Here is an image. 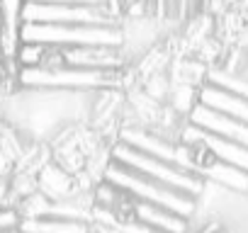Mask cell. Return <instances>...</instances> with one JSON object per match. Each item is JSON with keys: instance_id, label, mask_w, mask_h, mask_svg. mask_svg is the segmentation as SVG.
<instances>
[{"instance_id": "obj_1", "label": "cell", "mask_w": 248, "mask_h": 233, "mask_svg": "<svg viewBox=\"0 0 248 233\" xmlns=\"http://www.w3.org/2000/svg\"><path fill=\"white\" fill-rule=\"evenodd\" d=\"M175 131L192 134L214 151L219 170L212 185L248 197V75L209 71Z\"/></svg>"}, {"instance_id": "obj_4", "label": "cell", "mask_w": 248, "mask_h": 233, "mask_svg": "<svg viewBox=\"0 0 248 233\" xmlns=\"http://www.w3.org/2000/svg\"><path fill=\"white\" fill-rule=\"evenodd\" d=\"M185 233H231V231L219 221H202V223H192Z\"/></svg>"}, {"instance_id": "obj_2", "label": "cell", "mask_w": 248, "mask_h": 233, "mask_svg": "<svg viewBox=\"0 0 248 233\" xmlns=\"http://www.w3.org/2000/svg\"><path fill=\"white\" fill-rule=\"evenodd\" d=\"M22 22L42 25H93L117 27L122 20L107 3H22Z\"/></svg>"}, {"instance_id": "obj_3", "label": "cell", "mask_w": 248, "mask_h": 233, "mask_svg": "<svg viewBox=\"0 0 248 233\" xmlns=\"http://www.w3.org/2000/svg\"><path fill=\"white\" fill-rule=\"evenodd\" d=\"M22 42L59 44V46H122V25L93 27V25L22 22Z\"/></svg>"}]
</instances>
